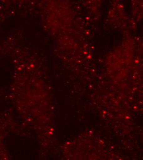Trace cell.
Here are the masks:
<instances>
[{
	"instance_id": "6da1fadb",
	"label": "cell",
	"mask_w": 143,
	"mask_h": 160,
	"mask_svg": "<svg viewBox=\"0 0 143 160\" xmlns=\"http://www.w3.org/2000/svg\"><path fill=\"white\" fill-rule=\"evenodd\" d=\"M130 8L133 16H143V0H130Z\"/></svg>"
}]
</instances>
